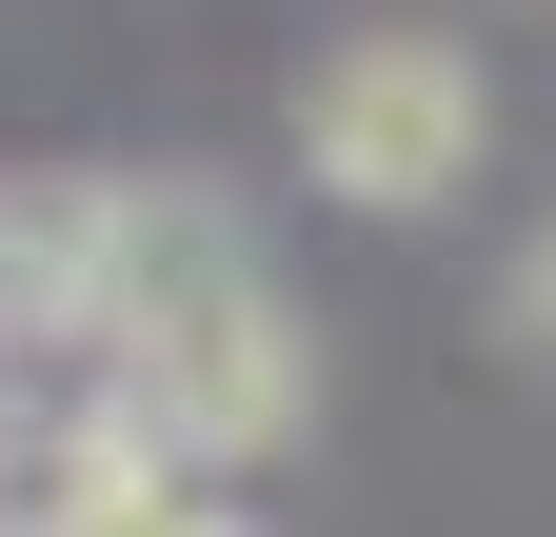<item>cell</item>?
Returning a JSON list of instances; mask_svg holds the SVG:
<instances>
[{"label": "cell", "mask_w": 556, "mask_h": 537, "mask_svg": "<svg viewBox=\"0 0 556 537\" xmlns=\"http://www.w3.org/2000/svg\"><path fill=\"white\" fill-rule=\"evenodd\" d=\"M299 319H278L258 239L219 220L199 179H119V299H100V398L160 419L179 478H239V458L299 438Z\"/></svg>", "instance_id": "1"}, {"label": "cell", "mask_w": 556, "mask_h": 537, "mask_svg": "<svg viewBox=\"0 0 556 537\" xmlns=\"http://www.w3.org/2000/svg\"><path fill=\"white\" fill-rule=\"evenodd\" d=\"M477 140H497V100H477V60L457 40H338L318 80H299V160L358 199V220H438V199L477 179Z\"/></svg>", "instance_id": "2"}, {"label": "cell", "mask_w": 556, "mask_h": 537, "mask_svg": "<svg viewBox=\"0 0 556 537\" xmlns=\"http://www.w3.org/2000/svg\"><path fill=\"white\" fill-rule=\"evenodd\" d=\"M517 339L556 359V220H536V259H517Z\"/></svg>", "instance_id": "3"}, {"label": "cell", "mask_w": 556, "mask_h": 537, "mask_svg": "<svg viewBox=\"0 0 556 537\" xmlns=\"http://www.w3.org/2000/svg\"><path fill=\"white\" fill-rule=\"evenodd\" d=\"M119 537H258V517H219V498H160V517H119Z\"/></svg>", "instance_id": "4"}, {"label": "cell", "mask_w": 556, "mask_h": 537, "mask_svg": "<svg viewBox=\"0 0 556 537\" xmlns=\"http://www.w3.org/2000/svg\"><path fill=\"white\" fill-rule=\"evenodd\" d=\"M0 478H21V398H0Z\"/></svg>", "instance_id": "5"}]
</instances>
